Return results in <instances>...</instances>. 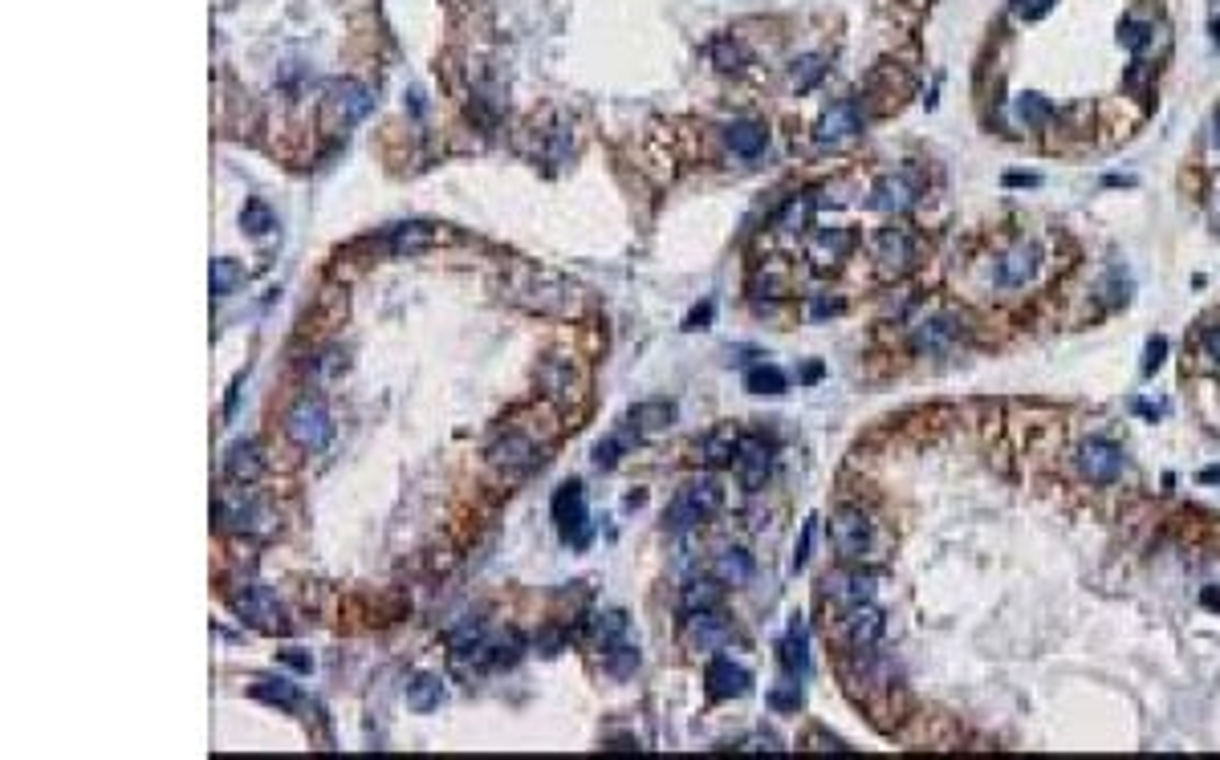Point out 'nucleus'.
<instances>
[{"mask_svg": "<svg viewBox=\"0 0 1220 760\" xmlns=\"http://www.w3.org/2000/svg\"><path fill=\"white\" fill-rule=\"evenodd\" d=\"M509 297L525 309H537V313H570L574 309V289L549 269H533V265H521L509 273L505 281Z\"/></svg>", "mask_w": 1220, "mask_h": 760, "instance_id": "obj_1", "label": "nucleus"}, {"mask_svg": "<svg viewBox=\"0 0 1220 760\" xmlns=\"http://www.w3.org/2000/svg\"><path fill=\"white\" fill-rule=\"evenodd\" d=\"M724 504V492L712 476H700V480H688L676 496H671L667 513H663V525L671 533H688V529H700L704 521H712Z\"/></svg>", "mask_w": 1220, "mask_h": 760, "instance_id": "obj_2", "label": "nucleus"}, {"mask_svg": "<svg viewBox=\"0 0 1220 760\" xmlns=\"http://www.w3.org/2000/svg\"><path fill=\"white\" fill-rule=\"evenodd\" d=\"M285 435L297 443L301 452H322L334 439V419L318 399H297L285 411Z\"/></svg>", "mask_w": 1220, "mask_h": 760, "instance_id": "obj_3", "label": "nucleus"}, {"mask_svg": "<svg viewBox=\"0 0 1220 760\" xmlns=\"http://www.w3.org/2000/svg\"><path fill=\"white\" fill-rule=\"evenodd\" d=\"M488 464H493L505 480H521V476L541 468V448L533 443L529 431L509 427V431H501L493 443H488Z\"/></svg>", "mask_w": 1220, "mask_h": 760, "instance_id": "obj_4", "label": "nucleus"}, {"mask_svg": "<svg viewBox=\"0 0 1220 760\" xmlns=\"http://www.w3.org/2000/svg\"><path fill=\"white\" fill-rule=\"evenodd\" d=\"M830 537H834V549L842 561L863 565L875 553V521L863 509H850V504H842L830 517Z\"/></svg>", "mask_w": 1220, "mask_h": 760, "instance_id": "obj_5", "label": "nucleus"}, {"mask_svg": "<svg viewBox=\"0 0 1220 760\" xmlns=\"http://www.w3.org/2000/svg\"><path fill=\"white\" fill-rule=\"evenodd\" d=\"M228 606H232V614H236L244 626L269 630V635H277V630H289L285 606H281L277 594L265 590V586H240V590H232V594H228Z\"/></svg>", "mask_w": 1220, "mask_h": 760, "instance_id": "obj_6", "label": "nucleus"}, {"mask_svg": "<svg viewBox=\"0 0 1220 760\" xmlns=\"http://www.w3.org/2000/svg\"><path fill=\"white\" fill-rule=\"evenodd\" d=\"M554 521H558V533H562L566 545H574V549L590 545L594 521H590V509H586V488L578 480H570L554 492Z\"/></svg>", "mask_w": 1220, "mask_h": 760, "instance_id": "obj_7", "label": "nucleus"}, {"mask_svg": "<svg viewBox=\"0 0 1220 760\" xmlns=\"http://www.w3.org/2000/svg\"><path fill=\"white\" fill-rule=\"evenodd\" d=\"M732 639H737V626H732V618H724L720 610H692V614L684 618V647H688V651L716 655V651H724Z\"/></svg>", "mask_w": 1220, "mask_h": 760, "instance_id": "obj_8", "label": "nucleus"}, {"mask_svg": "<svg viewBox=\"0 0 1220 760\" xmlns=\"http://www.w3.org/2000/svg\"><path fill=\"white\" fill-rule=\"evenodd\" d=\"M257 521H265V509H261V500L249 492V484L220 488V496H216V525L220 529H228V533H253Z\"/></svg>", "mask_w": 1220, "mask_h": 760, "instance_id": "obj_9", "label": "nucleus"}, {"mask_svg": "<svg viewBox=\"0 0 1220 760\" xmlns=\"http://www.w3.org/2000/svg\"><path fill=\"white\" fill-rule=\"evenodd\" d=\"M915 261H920V244H915V236H911L907 228H883V232L875 236V265H879V277L895 281V277L911 273Z\"/></svg>", "mask_w": 1220, "mask_h": 760, "instance_id": "obj_10", "label": "nucleus"}, {"mask_svg": "<svg viewBox=\"0 0 1220 760\" xmlns=\"http://www.w3.org/2000/svg\"><path fill=\"white\" fill-rule=\"evenodd\" d=\"M842 639H846V647L859 655V651H871V647H879V639H883V630H887V618H883V610H875L871 602H863V606H850V610H842Z\"/></svg>", "mask_w": 1220, "mask_h": 760, "instance_id": "obj_11", "label": "nucleus"}, {"mask_svg": "<svg viewBox=\"0 0 1220 760\" xmlns=\"http://www.w3.org/2000/svg\"><path fill=\"white\" fill-rule=\"evenodd\" d=\"M826 598L838 606V610H850V606H863V602H871L875 598V574H867V569H859V565H846V569H834V574H826Z\"/></svg>", "mask_w": 1220, "mask_h": 760, "instance_id": "obj_12", "label": "nucleus"}, {"mask_svg": "<svg viewBox=\"0 0 1220 760\" xmlns=\"http://www.w3.org/2000/svg\"><path fill=\"white\" fill-rule=\"evenodd\" d=\"M732 468H737V476L749 492H757L773 472V443L761 439V435H741V448H737V456H732Z\"/></svg>", "mask_w": 1220, "mask_h": 760, "instance_id": "obj_13", "label": "nucleus"}, {"mask_svg": "<svg viewBox=\"0 0 1220 760\" xmlns=\"http://www.w3.org/2000/svg\"><path fill=\"white\" fill-rule=\"evenodd\" d=\"M704 683H708V695L712 700H741V695L753 691V671L732 663L728 655H716L704 671Z\"/></svg>", "mask_w": 1220, "mask_h": 760, "instance_id": "obj_14", "label": "nucleus"}, {"mask_svg": "<svg viewBox=\"0 0 1220 760\" xmlns=\"http://www.w3.org/2000/svg\"><path fill=\"white\" fill-rule=\"evenodd\" d=\"M1078 472L1090 484H1115L1119 472H1123V452L1107 439H1090L1078 448Z\"/></svg>", "mask_w": 1220, "mask_h": 760, "instance_id": "obj_15", "label": "nucleus"}, {"mask_svg": "<svg viewBox=\"0 0 1220 760\" xmlns=\"http://www.w3.org/2000/svg\"><path fill=\"white\" fill-rule=\"evenodd\" d=\"M224 476L232 484H257L265 476V452L257 439H236L224 452Z\"/></svg>", "mask_w": 1220, "mask_h": 760, "instance_id": "obj_16", "label": "nucleus"}, {"mask_svg": "<svg viewBox=\"0 0 1220 760\" xmlns=\"http://www.w3.org/2000/svg\"><path fill=\"white\" fill-rule=\"evenodd\" d=\"M741 448V427L737 423H716L708 435L696 439V460L708 464V468H720V464H732Z\"/></svg>", "mask_w": 1220, "mask_h": 760, "instance_id": "obj_17", "label": "nucleus"}, {"mask_svg": "<svg viewBox=\"0 0 1220 760\" xmlns=\"http://www.w3.org/2000/svg\"><path fill=\"white\" fill-rule=\"evenodd\" d=\"M915 200H920V187H915L907 175H883V179L871 187V204H875L879 212H891V216L911 212Z\"/></svg>", "mask_w": 1220, "mask_h": 760, "instance_id": "obj_18", "label": "nucleus"}, {"mask_svg": "<svg viewBox=\"0 0 1220 760\" xmlns=\"http://www.w3.org/2000/svg\"><path fill=\"white\" fill-rule=\"evenodd\" d=\"M859 131H863V114H859V106H854V102H838V106H830V110L822 114V122H818V143H850Z\"/></svg>", "mask_w": 1220, "mask_h": 760, "instance_id": "obj_19", "label": "nucleus"}, {"mask_svg": "<svg viewBox=\"0 0 1220 760\" xmlns=\"http://www.w3.org/2000/svg\"><path fill=\"white\" fill-rule=\"evenodd\" d=\"M371 106H375L371 90H366L362 82H354V78H342V82L330 86V110H334L342 122L366 118V114H371Z\"/></svg>", "mask_w": 1220, "mask_h": 760, "instance_id": "obj_20", "label": "nucleus"}, {"mask_svg": "<svg viewBox=\"0 0 1220 760\" xmlns=\"http://www.w3.org/2000/svg\"><path fill=\"white\" fill-rule=\"evenodd\" d=\"M537 383H541V391H545L549 399H558V403H570V399L578 395V374H574L570 358H558V354L541 362Z\"/></svg>", "mask_w": 1220, "mask_h": 760, "instance_id": "obj_21", "label": "nucleus"}, {"mask_svg": "<svg viewBox=\"0 0 1220 760\" xmlns=\"http://www.w3.org/2000/svg\"><path fill=\"white\" fill-rule=\"evenodd\" d=\"M724 143H728V151H732V155H741V159H757V155L769 147V131H765V122L737 118V122H728V126H724Z\"/></svg>", "mask_w": 1220, "mask_h": 760, "instance_id": "obj_22", "label": "nucleus"}, {"mask_svg": "<svg viewBox=\"0 0 1220 760\" xmlns=\"http://www.w3.org/2000/svg\"><path fill=\"white\" fill-rule=\"evenodd\" d=\"M676 423V403L671 399H643L627 411V427L635 435H655V431H667Z\"/></svg>", "mask_w": 1220, "mask_h": 760, "instance_id": "obj_23", "label": "nucleus"}, {"mask_svg": "<svg viewBox=\"0 0 1220 760\" xmlns=\"http://www.w3.org/2000/svg\"><path fill=\"white\" fill-rule=\"evenodd\" d=\"M781 667H785V675H793V679H806V671H810V639H806L802 618H793V622H789V635L781 639Z\"/></svg>", "mask_w": 1220, "mask_h": 760, "instance_id": "obj_24", "label": "nucleus"}, {"mask_svg": "<svg viewBox=\"0 0 1220 760\" xmlns=\"http://www.w3.org/2000/svg\"><path fill=\"white\" fill-rule=\"evenodd\" d=\"M724 602V582L712 574V578H692L688 586H684V594H680V606H684V614H692V610H716Z\"/></svg>", "mask_w": 1220, "mask_h": 760, "instance_id": "obj_25", "label": "nucleus"}, {"mask_svg": "<svg viewBox=\"0 0 1220 760\" xmlns=\"http://www.w3.org/2000/svg\"><path fill=\"white\" fill-rule=\"evenodd\" d=\"M712 574H716L724 586H749V582H753V557H749L745 549H724V553H716Z\"/></svg>", "mask_w": 1220, "mask_h": 760, "instance_id": "obj_26", "label": "nucleus"}, {"mask_svg": "<svg viewBox=\"0 0 1220 760\" xmlns=\"http://www.w3.org/2000/svg\"><path fill=\"white\" fill-rule=\"evenodd\" d=\"M257 700H265V704H273V708H297L301 704V691H297V683H289L285 675H261V679H253V687H249Z\"/></svg>", "mask_w": 1220, "mask_h": 760, "instance_id": "obj_27", "label": "nucleus"}, {"mask_svg": "<svg viewBox=\"0 0 1220 760\" xmlns=\"http://www.w3.org/2000/svg\"><path fill=\"white\" fill-rule=\"evenodd\" d=\"M956 338H960V322L956 318H932V322H924L920 330H915V346L932 350V354L948 350Z\"/></svg>", "mask_w": 1220, "mask_h": 760, "instance_id": "obj_28", "label": "nucleus"}, {"mask_svg": "<svg viewBox=\"0 0 1220 760\" xmlns=\"http://www.w3.org/2000/svg\"><path fill=\"white\" fill-rule=\"evenodd\" d=\"M440 700H444V683H440V675H415V679L407 683V708H415V712H436Z\"/></svg>", "mask_w": 1220, "mask_h": 760, "instance_id": "obj_29", "label": "nucleus"}, {"mask_svg": "<svg viewBox=\"0 0 1220 760\" xmlns=\"http://www.w3.org/2000/svg\"><path fill=\"white\" fill-rule=\"evenodd\" d=\"M1037 261H1042V252H1037L1033 244L1013 248L1009 257L1001 261V277H1005V285H1025V281L1037 273Z\"/></svg>", "mask_w": 1220, "mask_h": 760, "instance_id": "obj_30", "label": "nucleus"}, {"mask_svg": "<svg viewBox=\"0 0 1220 760\" xmlns=\"http://www.w3.org/2000/svg\"><path fill=\"white\" fill-rule=\"evenodd\" d=\"M850 252V232H842V228H830V232H818L814 240H810V261L814 265H834L838 257H846Z\"/></svg>", "mask_w": 1220, "mask_h": 760, "instance_id": "obj_31", "label": "nucleus"}, {"mask_svg": "<svg viewBox=\"0 0 1220 760\" xmlns=\"http://www.w3.org/2000/svg\"><path fill=\"white\" fill-rule=\"evenodd\" d=\"M822 78H826V57H822V53H802V57H793V66H789V86L798 90V94L814 90Z\"/></svg>", "mask_w": 1220, "mask_h": 760, "instance_id": "obj_32", "label": "nucleus"}, {"mask_svg": "<svg viewBox=\"0 0 1220 760\" xmlns=\"http://www.w3.org/2000/svg\"><path fill=\"white\" fill-rule=\"evenodd\" d=\"M590 635H594V643H598L602 651H610L615 643H623V635H627V614H623V610H606V614H598V618L590 622Z\"/></svg>", "mask_w": 1220, "mask_h": 760, "instance_id": "obj_33", "label": "nucleus"}, {"mask_svg": "<svg viewBox=\"0 0 1220 760\" xmlns=\"http://www.w3.org/2000/svg\"><path fill=\"white\" fill-rule=\"evenodd\" d=\"M436 244V228L432 224H399L391 232V248L395 252H423Z\"/></svg>", "mask_w": 1220, "mask_h": 760, "instance_id": "obj_34", "label": "nucleus"}, {"mask_svg": "<svg viewBox=\"0 0 1220 760\" xmlns=\"http://www.w3.org/2000/svg\"><path fill=\"white\" fill-rule=\"evenodd\" d=\"M240 285H244V265L232 261V257H216V261H212V293H216V297H228V293H236Z\"/></svg>", "mask_w": 1220, "mask_h": 760, "instance_id": "obj_35", "label": "nucleus"}, {"mask_svg": "<svg viewBox=\"0 0 1220 760\" xmlns=\"http://www.w3.org/2000/svg\"><path fill=\"white\" fill-rule=\"evenodd\" d=\"M745 387L753 391V395H781L785 387H789V378H785V370H777V366H753L749 374H745Z\"/></svg>", "mask_w": 1220, "mask_h": 760, "instance_id": "obj_36", "label": "nucleus"}, {"mask_svg": "<svg viewBox=\"0 0 1220 760\" xmlns=\"http://www.w3.org/2000/svg\"><path fill=\"white\" fill-rule=\"evenodd\" d=\"M814 196H798V200H789L785 208H781V216H777V228L781 232H802L806 224H810V216H814Z\"/></svg>", "mask_w": 1220, "mask_h": 760, "instance_id": "obj_37", "label": "nucleus"}, {"mask_svg": "<svg viewBox=\"0 0 1220 760\" xmlns=\"http://www.w3.org/2000/svg\"><path fill=\"white\" fill-rule=\"evenodd\" d=\"M602 663H606V671L610 675H631L635 667H639V647H631V643H615L610 651H602Z\"/></svg>", "mask_w": 1220, "mask_h": 760, "instance_id": "obj_38", "label": "nucleus"}, {"mask_svg": "<svg viewBox=\"0 0 1220 760\" xmlns=\"http://www.w3.org/2000/svg\"><path fill=\"white\" fill-rule=\"evenodd\" d=\"M1017 118H1021L1025 126H1042V122L1054 118V106H1050L1042 94H1021V98H1017Z\"/></svg>", "mask_w": 1220, "mask_h": 760, "instance_id": "obj_39", "label": "nucleus"}, {"mask_svg": "<svg viewBox=\"0 0 1220 760\" xmlns=\"http://www.w3.org/2000/svg\"><path fill=\"white\" fill-rule=\"evenodd\" d=\"M1151 37H1155V29L1147 25V21H1123L1119 25V41H1123V49H1131V53H1143L1147 45H1151Z\"/></svg>", "mask_w": 1220, "mask_h": 760, "instance_id": "obj_40", "label": "nucleus"}, {"mask_svg": "<svg viewBox=\"0 0 1220 760\" xmlns=\"http://www.w3.org/2000/svg\"><path fill=\"white\" fill-rule=\"evenodd\" d=\"M240 224H244V232H253V236H265L277 220H273V212L261 204V200H249L244 204V212H240Z\"/></svg>", "mask_w": 1220, "mask_h": 760, "instance_id": "obj_41", "label": "nucleus"}, {"mask_svg": "<svg viewBox=\"0 0 1220 760\" xmlns=\"http://www.w3.org/2000/svg\"><path fill=\"white\" fill-rule=\"evenodd\" d=\"M769 704H773L777 712H798V704H802V683L789 675L781 687H773V691H769Z\"/></svg>", "mask_w": 1220, "mask_h": 760, "instance_id": "obj_42", "label": "nucleus"}, {"mask_svg": "<svg viewBox=\"0 0 1220 760\" xmlns=\"http://www.w3.org/2000/svg\"><path fill=\"white\" fill-rule=\"evenodd\" d=\"M712 61H716L720 70H741L745 53H741V45L732 41V37H716V41H712Z\"/></svg>", "mask_w": 1220, "mask_h": 760, "instance_id": "obj_43", "label": "nucleus"}, {"mask_svg": "<svg viewBox=\"0 0 1220 760\" xmlns=\"http://www.w3.org/2000/svg\"><path fill=\"white\" fill-rule=\"evenodd\" d=\"M631 448V439L627 435H610V439H602L598 448H594V464L598 468H615L619 464V456Z\"/></svg>", "mask_w": 1220, "mask_h": 760, "instance_id": "obj_44", "label": "nucleus"}, {"mask_svg": "<svg viewBox=\"0 0 1220 760\" xmlns=\"http://www.w3.org/2000/svg\"><path fill=\"white\" fill-rule=\"evenodd\" d=\"M1054 9V0H1013V17L1017 21H1042Z\"/></svg>", "mask_w": 1220, "mask_h": 760, "instance_id": "obj_45", "label": "nucleus"}, {"mask_svg": "<svg viewBox=\"0 0 1220 760\" xmlns=\"http://www.w3.org/2000/svg\"><path fill=\"white\" fill-rule=\"evenodd\" d=\"M1164 354H1168V342H1164V338H1151V342H1147V362H1143V370L1151 374L1159 362H1164Z\"/></svg>", "mask_w": 1220, "mask_h": 760, "instance_id": "obj_46", "label": "nucleus"}, {"mask_svg": "<svg viewBox=\"0 0 1220 760\" xmlns=\"http://www.w3.org/2000/svg\"><path fill=\"white\" fill-rule=\"evenodd\" d=\"M810 541H814V521H806V533H802V545H798V553H793V565H806V557H810Z\"/></svg>", "mask_w": 1220, "mask_h": 760, "instance_id": "obj_47", "label": "nucleus"}, {"mask_svg": "<svg viewBox=\"0 0 1220 760\" xmlns=\"http://www.w3.org/2000/svg\"><path fill=\"white\" fill-rule=\"evenodd\" d=\"M1204 354H1208L1212 362H1220V326H1212V330L1204 334Z\"/></svg>", "mask_w": 1220, "mask_h": 760, "instance_id": "obj_48", "label": "nucleus"}, {"mask_svg": "<svg viewBox=\"0 0 1220 760\" xmlns=\"http://www.w3.org/2000/svg\"><path fill=\"white\" fill-rule=\"evenodd\" d=\"M708 318H712V305H700V309L692 313V318H688V330H700Z\"/></svg>", "mask_w": 1220, "mask_h": 760, "instance_id": "obj_49", "label": "nucleus"}, {"mask_svg": "<svg viewBox=\"0 0 1220 760\" xmlns=\"http://www.w3.org/2000/svg\"><path fill=\"white\" fill-rule=\"evenodd\" d=\"M1005 183H1009V187H1037L1042 179H1037V175H1017V171H1013V175H1005Z\"/></svg>", "mask_w": 1220, "mask_h": 760, "instance_id": "obj_50", "label": "nucleus"}, {"mask_svg": "<svg viewBox=\"0 0 1220 760\" xmlns=\"http://www.w3.org/2000/svg\"><path fill=\"white\" fill-rule=\"evenodd\" d=\"M281 659H285V663H289V667H297V671H310V655H297V651H285V655H281Z\"/></svg>", "mask_w": 1220, "mask_h": 760, "instance_id": "obj_51", "label": "nucleus"}, {"mask_svg": "<svg viewBox=\"0 0 1220 760\" xmlns=\"http://www.w3.org/2000/svg\"><path fill=\"white\" fill-rule=\"evenodd\" d=\"M1200 598H1204V606H1208V610H1220V590H1212V586H1208Z\"/></svg>", "mask_w": 1220, "mask_h": 760, "instance_id": "obj_52", "label": "nucleus"}, {"mask_svg": "<svg viewBox=\"0 0 1220 760\" xmlns=\"http://www.w3.org/2000/svg\"><path fill=\"white\" fill-rule=\"evenodd\" d=\"M1212 155L1220 159V118H1216V126H1212Z\"/></svg>", "mask_w": 1220, "mask_h": 760, "instance_id": "obj_53", "label": "nucleus"}, {"mask_svg": "<svg viewBox=\"0 0 1220 760\" xmlns=\"http://www.w3.org/2000/svg\"><path fill=\"white\" fill-rule=\"evenodd\" d=\"M1200 480H1208V484H1212V480H1220V468H1208V472H1204Z\"/></svg>", "mask_w": 1220, "mask_h": 760, "instance_id": "obj_54", "label": "nucleus"}]
</instances>
